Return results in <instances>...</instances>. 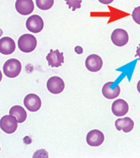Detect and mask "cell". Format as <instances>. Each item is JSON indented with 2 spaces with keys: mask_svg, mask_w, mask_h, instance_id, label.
<instances>
[{
  "mask_svg": "<svg viewBox=\"0 0 140 158\" xmlns=\"http://www.w3.org/2000/svg\"><path fill=\"white\" fill-rule=\"evenodd\" d=\"M37 38L33 35L24 34L18 40V48L20 51L26 53L33 52L37 48Z\"/></svg>",
  "mask_w": 140,
  "mask_h": 158,
  "instance_id": "obj_1",
  "label": "cell"
},
{
  "mask_svg": "<svg viewBox=\"0 0 140 158\" xmlns=\"http://www.w3.org/2000/svg\"><path fill=\"white\" fill-rule=\"evenodd\" d=\"M22 66L20 62L15 58H11L5 62L3 64V74L9 78H15L20 74Z\"/></svg>",
  "mask_w": 140,
  "mask_h": 158,
  "instance_id": "obj_2",
  "label": "cell"
},
{
  "mask_svg": "<svg viewBox=\"0 0 140 158\" xmlns=\"http://www.w3.org/2000/svg\"><path fill=\"white\" fill-rule=\"evenodd\" d=\"M18 120L15 116L5 115L0 119V128L6 134H13L16 131L18 127Z\"/></svg>",
  "mask_w": 140,
  "mask_h": 158,
  "instance_id": "obj_3",
  "label": "cell"
},
{
  "mask_svg": "<svg viewBox=\"0 0 140 158\" xmlns=\"http://www.w3.org/2000/svg\"><path fill=\"white\" fill-rule=\"evenodd\" d=\"M26 26L27 30L33 33H39L44 26L43 20L39 15H32L26 19Z\"/></svg>",
  "mask_w": 140,
  "mask_h": 158,
  "instance_id": "obj_4",
  "label": "cell"
},
{
  "mask_svg": "<svg viewBox=\"0 0 140 158\" xmlns=\"http://www.w3.org/2000/svg\"><path fill=\"white\" fill-rule=\"evenodd\" d=\"M47 89L50 93L59 94L65 89V82L61 78L53 76L49 78L47 82Z\"/></svg>",
  "mask_w": 140,
  "mask_h": 158,
  "instance_id": "obj_5",
  "label": "cell"
},
{
  "mask_svg": "<svg viewBox=\"0 0 140 158\" xmlns=\"http://www.w3.org/2000/svg\"><path fill=\"white\" fill-rule=\"evenodd\" d=\"M46 59L48 61V64L52 68H58L61 66L65 60L63 53L59 52L58 49L56 50L50 49L49 54L46 57Z\"/></svg>",
  "mask_w": 140,
  "mask_h": 158,
  "instance_id": "obj_6",
  "label": "cell"
},
{
  "mask_svg": "<svg viewBox=\"0 0 140 158\" xmlns=\"http://www.w3.org/2000/svg\"><path fill=\"white\" fill-rule=\"evenodd\" d=\"M24 105L30 112H37L41 108L42 101L36 94H28L24 98Z\"/></svg>",
  "mask_w": 140,
  "mask_h": 158,
  "instance_id": "obj_7",
  "label": "cell"
},
{
  "mask_svg": "<svg viewBox=\"0 0 140 158\" xmlns=\"http://www.w3.org/2000/svg\"><path fill=\"white\" fill-rule=\"evenodd\" d=\"M111 41L114 45L117 47H123L127 45L129 41L128 33L123 29H116L111 34Z\"/></svg>",
  "mask_w": 140,
  "mask_h": 158,
  "instance_id": "obj_8",
  "label": "cell"
},
{
  "mask_svg": "<svg viewBox=\"0 0 140 158\" xmlns=\"http://www.w3.org/2000/svg\"><path fill=\"white\" fill-rule=\"evenodd\" d=\"M85 65L90 72H98L102 69L103 60L97 54H91L86 58Z\"/></svg>",
  "mask_w": 140,
  "mask_h": 158,
  "instance_id": "obj_9",
  "label": "cell"
},
{
  "mask_svg": "<svg viewBox=\"0 0 140 158\" xmlns=\"http://www.w3.org/2000/svg\"><path fill=\"white\" fill-rule=\"evenodd\" d=\"M15 10L21 15H31L34 10V3L33 0H16Z\"/></svg>",
  "mask_w": 140,
  "mask_h": 158,
  "instance_id": "obj_10",
  "label": "cell"
},
{
  "mask_svg": "<svg viewBox=\"0 0 140 158\" xmlns=\"http://www.w3.org/2000/svg\"><path fill=\"white\" fill-rule=\"evenodd\" d=\"M104 140V135L100 130L93 129L87 135V143L90 146H99Z\"/></svg>",
  "mask_w": 140,
  "mask_h": 158,
  "instance_id": "obj_11",
  "label": "cell"
},
{
  "mask_svg": "<svg viewBox=\"0 0 140 158\" xmlns=\"http://www.w3.org/2000/svg\"><path fill=\"white\" fill-rule=\"evenodd\" d=\"M111 110H112V113L115 116L122 117L125 116L128 113L129 106L126 101L122 100V99H117L112 103Z\"/></svg>",
  "mask_w": 140,
  "mask_h": 158,
  "instance_id": "obj_12",
  "label": "cell"
},
{
  "mask_svg": "<svg viewBox=\"0 0 140 158\" xmlns=\"http://www.w3.org/2000/svg\"><path fill=\"white\" fill-rule=\"evenodd\" d=\"M15 50V42L11 37L4 36L0 39V52L3 55L12 54Z\"/></svg>",
  "mask_w": 140,
  "mask_h": 158,
  "instance_id": "obj_13",
  "label": "cell"
},
{
  "mask_svg": "<svg viewBox=\"0 0 140 158\" xmlns=\"http://www.w3.org/2000/svg\"><path fill=\"white\" fill-rule=\"evenodd\" d=\"M113 85L112 81L107 82L104 85V86L102 88V94L105 98L107 99H115L116 97H117L120 93V87L119 85H117L115 88H111Z\"/></svg>",
  "mask_w": 140,
  "mask_h": 158,
  "instance_id": "obj_14",
  "label": "cell"
},
{
  "mask_svg": "<svg viewBox=\"0 0 140 158\" xmlns=\"http://www.w3.org/2000/svg\"><path fill=\"white\" fill-rule=\"evenodd\" d=\"M115 125L118 131H123L125 133L131 132L134 127V122L132 118L126 117L123 118H118L115 122Z\"/></svg>",
  "mask_w": 140,
  "mask_h": 158,
  "instance_id": "obj_15",
  "label": "cell"
},
{
  "mask_svg": "<svg viewBox=\"0 0 140 158\" xmlns=\"http://www.w3.org/2000/svg\"><path fill=\"white\" fill-rule=\"evenodd\" d=\"M10 114L12 116H15L18 120L19 123H24L26 121V118H27V114H26V110L23 108L21 106H12L10 110Z\"/></svg>",
  "mask_w": 140,
  "mask_h": 158,
  "instance_id": "obj_16",
  "label": "cell"
},
{
  "mask_svg": "<svg viewBox=\"0 0 140 158\" xmlns=\"http://www.w3.org/2000/svg\"><path fill=\"white\" fill-rule=\"evenodd\" d=\"M55 0H36L37 7L42 10H49L54 5Z\"/></svg>",
  "mask_w": 140,
  "mask_h": 158,
  "instance_id": "obj_17",
  "label": "cell"
},
{
  "mask_svg": "<svg viewBox=\"0 0 140 158\" xmlns=\"http://www.w3.org/2000/svg\"><path fill=\"white\" fill-rule=\"evenodd\" d=\"M65 1L69 8L72 9L73 11L81 8V0H65Z\"/></svg>",
  "mask_w": 140,
  "mask_h": 158,
  "instance_id": "obj_18",
  "label": "cell"
},
{
  "mask_svg": "<svg viewBox=\"0 0 140 158\" xmlns=\"http://www.w3.org/2000/svg\"><path fill=\"white\" fill-rule=\"evenodd\" d=\"M132 17L135 22L140 25V6L135 8L132 13Z\"/></svg>",
  "mask_w": 140,
  "mask_h": 158,
  "instance_id": "obj_19",
  "label": "cell"
},
{
  "mask_svg": "<svg viewBox=\"0 0 140 158\" xmlns=\"http://www.w3.org/2000/svg\"><path fill=\"white\" fill-rule=\"evenodd\" d=\"M101 3H103V4H105V5H108V4H110L114 0H98Z\"/></svg>",
  "mask_w": 140,
  "mask_h": 158,
  "instance_id": "obj_20",
  "label": "cell"
},
{
  "mask_svg": "<svg viewBox=\"0 0 140 158\" xmlns=\"http://www.w3.org/2000/svg\"><path fill=\"white\" fill-rule=\"evenodd\" d=\"M75 51H76V52H77V53H78V54H81V52H82V48H81V47L77 46V47H76Z\"/></svg>",
  "mask_w": 140,
  "mask_h": 158,
  "instance_id": "obj_21",
  "label": "cell"
},
{
  "mask_svg": "<svg viewBox=\"0 0 140 158\" xmlns=\"http://www.w3.org/2000/svg\"><path fill=\"white\" fill-rule=\"evenodd\" d=\"M136 55L140 58V44L138 45V47L137 51H136Z\"/></svg>",
  "mask_w": 140,
  "mask_h": 158,
  "instance_id": "obj_22",
  "label": "cell"
},
{
  "mask_svg": "<svg viewBox=\"0 0 140 158\" xmlns=\"http://www.w3.org/2000/svg\"><path fill=\"white\" fill-rule=\"evenodd\" d=\"M137 89H138V91L140 93V81L138 82V85H137Z\"/></svg>",
  "mask_w": 140,
  "mask_h": 158,
  "instance_id": "obj_23",
  "label": "cell"
}]
</instances>
